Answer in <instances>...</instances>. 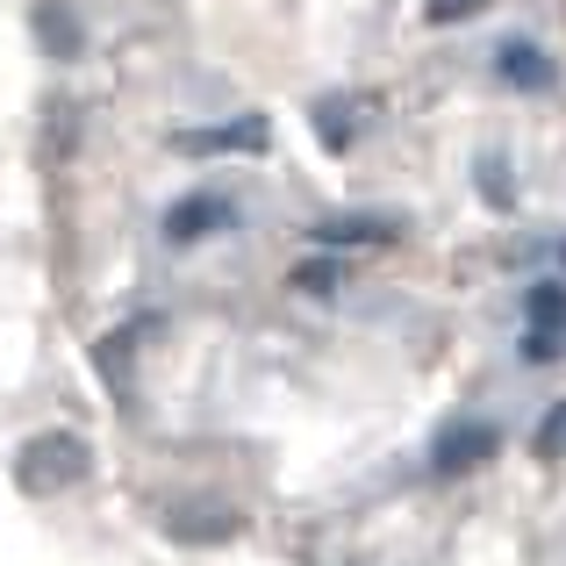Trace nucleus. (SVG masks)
<instances>
[{
    "label": "nucleus",
    "instance_id": "1",
    "mask_svg": "<svg viewBox=\"0 0 566 566\" xmlns=\"http://www.w3.org/2000/svg\"><path fill=\"white\" fill-rule=\"evenodd\" d=\"M86 473H94V452H86L72 430H43V438H29L22 452H14V481H22L29 495H65Z\"/></svg>",
    "mask_w": 566,
    "mask_h": 566
},
{
    "label": "nucleus",
    "instance_id": "2",
    "mask_svg": "<svg viewBox=\"0 0 566 566\" xmlns=\"http://www.w3.org/2000/svg\"><path fill=\"white\" fill-rule=\"evenodd\" d=\"M158 524H166V538L180 545H216V538H237V510L230 502H208V495H180L158 510Z\"/></svg>",
    "mask_w": 566,
    "mask_h": 566
},
{
    "label": "nucleus",
    "instance_id": "3",
    "mask_svg": "<svg viewBox=\"0 0 566 566\" xmlns=\"http://www.w3.org/2000/svg\"><path fill=\"white\" fill-rule=\"evenodd\" d=\"M531 323H538V331L524 337V352H531V359H559V352H566V287H538V294H531Z\"/></svg>",
    "mask_w": 566,
    "mask_h": 566
},
{
    "label": "nucleus",
    "instance_id": "4",
    "mask_svg": "<svg viewBox=\"0 0 566 566\" xmlns=\"http://www.w3.org/2000/svg\"><path fill=\"white\" fill-rule=\"evenodd\" d=\"M488 452H495V430H488V423H459V430H444V438H438L430 467H438V473H467V467H481Z\"/></svg>",
    "mask_w": 566,
    "mask_h": 566
},
{
    "label": "nucleus",
    "instance_id": "5",
    "mask_svg": "<svg viewBox=\"0 0 566 566\" xmlns=\"http://www.w3.org/2000/svg\"><path fill=\"white\" fill-rule=\"evenodd\" d=\"M495 72H502L510 86H524V94L553 86V57H545L538 43H502V51H495Z\"/></svg>",
    "mask_w": 566,
    "mask_h": 566
},
{
    "label": "nucleus",
    "instance_id": "6",
    "mask_svg": "<svg viewBox=\"0 0 566 566\" xmlns=\"http://www.w3.org/2000/svg\"><path fill=\"white\" fill-rule=\"evenodd\" d=\"M359 101H352V94H323L316 101V137L323 144H331V151H352V137H359Z\"/></svg>",
    "mask_w": 566,
    "mask_h": 566
},
{
    "label": "nucleus",
    "instance_id": "7",
    "mask_svg": "<svg viewBox=\"0 0 566 566\" xmlns=\"http://www.w3.org/2000/svg\"><path fill=\"white\" fill-rule=\"evenodd\" d=\"M222 222H230V201H222V193H193V201H180V208L166 216V230L187 244V237H201V230H222Z\"/></svg>",
    "mask_w": 566,
    "mask_h": 566
},
{
    "label": "nucleus",
    "instance_id": "8",
    "mask_svg": "<svg viewBox=\"0 0 566 566\" xmlns=\"http://www.w3.org/2000/svg\"><path fill=\"white\" fill-rule=\"evenodd\" d=\"M187 151H265V123H259V115H244V123H230V129L187 137Z\"/></svg>",
    "mask_w": 566,
    "mask_h": 566
},
{
    "label": "nucleus",
    "instance_id": "9",
    "mask_svg": "<svg viewBox=\"0 0 566 566\" xmlns=\"http://www.w3.org/2000/svg\"><path fill=\"white\" fill-rule=\"evenodd\" d=\"M395 230V222H380V216H337V222H323V244H380V237Z\"/></svg>",
    "mask_w": 566,
    "mask_h": 566
},
{
    "label": "nucleus",
    "instance_id": "10",
    "mask_svg": "<svg viewBox=\"0 0 566 566\" xmlns=\"http://www.w3.org/2000/svg\"><path fill=\"white\" fill-rule=\"evenodd\" d=\"M43 43H51L57 57H72V51H80V29L65 22V8H43Z\"/></svg>",
    "mask_w": 566,
    "mask_h": 566
},
{
    "label": "nucleus",
    "instance_id": "11",
    "mask_svg": "<svg viewBox=\"0 0 566 566\" xmlns=\"http://www.w3.org/2000/svg\"><path fill=\"white\" fill-rule=\"evenodd\" d=\"M337 280H345V265H337V259H302V273H294V287H308V294H331L337 287Z\"/></svg>",
    "mask_w": 566,
    "mask_h": 566
},
{
    "label": "nucleus",
    "instance_id": "12",
    "mask_svg": "<svg viewBox=\"0 0 566 566\" xmlns=\"http://www.w3.org/2000/svg\"><path fill=\"white\" fill-rule=\"evenodd\" d=\"M488 0H430V22H473Z\"/></svg>",
    "mask_w": 566,
    "mask_h": 566
},
{
    "label": "nucleus",
    "instance_id": "13",
    "mask_svg": "<svg viewBox=\"0 0 566 566\" xmlns=\"http://www.w3.org/2000/svg\"><path fill=\"white\" fill-rule=\"evenodd\" d=\"M538 444H545V452H566V401H559V409H545V423H538Z\"/></svg>",
    "mask_w": 566,
    "mask_h": 566
}]
</instances>
